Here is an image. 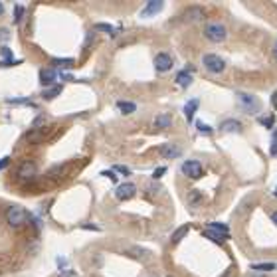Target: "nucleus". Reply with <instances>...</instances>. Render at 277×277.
I'll return each mask as SVG.
<instances>
[{
  "label": "nucleus",
  "mask_w": 277,
  "mask_h": 277,
  "mask_svg": "<svg viewBox=\"0 0 277 277\" xmlns=\"http://www.w3.org/2000/svg\"><path fill=\"white\" fill-rule=\"evenodd\" d=\"M160 155L164 159H178L182 155V148L176 146V145H162L160 146Z\"/></svg>",
  "instance_id": "nucleus-11"
},
{
  "label": "nucleus",
  "mask_w": 277,
  "mask_h": 277,
  "mask_svg": "<svg viewBox=\"0 0 277 277\" xmlns=\"http://www.w3.org/2000/svg\"><path fill=\"white\" fill-rule=\"evenodd\" d=\"M164 173H166V168H164V166H160V168H157V170H155V173H153V178L157 180V178H160V176H162Z\"/></svg>",
  "instance_id": "nucleus-29"
},
{
  "label": "nucleus",
  "mask_w": 277,
  "mask_h": 277,
  "mask_svg": "<svg viewBox=\"0 0 277 277\" xmlns=\"http://www.w3.org/2000/svg\"><path fill=\"white\" fill-rule=\"evenodd\" d=\"M155 68H157V72H168V70H173V58H170V54H166V52L157 54V58H155Z\"/></svg>",
  "instance_id": "nucleus-7"
},
{
  "label": "nucleus",
  "mask_w": 277,
  "mask_h": 277,
  "mask_svg": "<svg viewBox=\"0 0 277 277\" xmlns=\"http://www.w3.org/2000/svg\"><path fill=\"white\" fill-rule=\"evenodd\" d=\"M6 222L12 226V228H20L24 222H26V210L20 208V206H12L6 210Z\"/></svg>",
  "instance_id": "nucleus-3"
},
{
  "label": "nucleus",
  "mask_w": 277,
  "mask_h": 277,
  "mask_svg": "<svg viewBox=\"0 0 277 277\" xmlns=\"http://www.w3.org/2000/svg\"><path fill=\"white\" fill-rule=\"evenodd\" d=\"M184 20H188V22H198V20H204V10L202 8H188L184 12Z\"/></svg>",
  "instance_id": "nucleus-16"
},
{
  "label": "nucleus",
  "mask_w": 277,
  "mask_h": 277,
  "mask_svg": "<svg viewBox=\"0 0 277 277\" xmlns=\"http://www.w3.org/2000/svg\"><path fill=\"white\" fill-rule=\"evenodd\" d=\"M273 54H275V58H277V48H275V50H273Z\"/></svg>",
  "instance_id": "nucleus-41"
},
{
  "label": "nucleus",
  "mask_w": 277,
  "mask_h": 277,
  "mask_svg": "<svg viewBox=\"0 0 277 277\" xmlns=\"http://www.w3.org/2000/svg\"><path fill=\"white\" fill-rule=\"evenodd\" d=\"M196 127H198V131H200L202 135H212V127H210V125H204V123H196Z\"/></svg>",
  "instance_id": "nucleus-26"
},
{
  "label": "nucleus",
  "mask_w": 277,
  "mask_h": 277,
  "mask_svg": "<svg viewBox=\"0 0 277 277\" xmlns=\"http://www.w3.org/2000/svg\"><path fill=\"white\" fill-rule=\"evenodd\" d=\"M202 63H204V68H206L210 73H220V72L226 68L224 59H222L220 56H216V54H206V56L202 58Z\"/></svg>",
  "instance_id": "nucleus-4"
},
{
  "label": "nucleus",
  "mask_w": 277,
  "mask_h": 277,
  "mask_svg": "<svg viewBox=\"0 0 277 277\" xmlns=\"http://www.w3.org/2000/svg\"><path fill=\"white\" fill-rule=\"evenodd\" d=\"M170 123H173V119H170V115H168V113H160V115H157V119H155L153 127H155L157 131H160V129H168Z\"/></svg>",
  "instance_id": "nucleus-15"
},
{
  "label": "nucleus",
  "mask_w": 277,
  "mask_h": 277,
  "mask_svg": "<svg viewBox=\"0 0 277 277\" xmlns=\"http://www.w3.org/2000/svg\"><path fill=\"white\" fill-rule=\"evenodd\" d=\"M48 133V129H38V131H30L28 133V141L30 143H36V141H42L44 139V135Z\"/></svg>",
  "instance_id": "nucleus-22"
},
{
  "label": "nucleus",
  "mask_w": 277,
  "mask_h": 277,
  "mask_svg": "<svg viewBox=\"0 0 277 277\" xmlns=\"http://www.w3.org/2000/svg\"><path fill=\"white\" fill-rule=\"evenodd\" d=\"M117 109H119L121 113H125V115H129V113H133V111L137 109V105H135V103H129V101H119V103H117Z\"/></svg>",
  "instance_id": "nucleus-18"
},
{
  "label": "nucleus",
  "mask_w": 277,
  "mask_h": 277,
  "mask_svg": "<svg viewBox=\"0 0 277 277\" xmlns=\"http://www.w3.org/2000/svg\"><path fill=\"white\" fill-rule=\"evenodd\" d=\"M220 131H224V133H240L242 131V123L236 121V119H226L220 125Z\"/></svg>",
  "instance_id": "nucleus-13"
},
{
  "label": "nucleus",
  "mask_w": 277,
  "mask_h": 277,
  "mask_svg": "<svg viewBox=\"0 0 277 277\" xmlns=\"http://www.w3.org/2000/svg\"><path fill=\"white\" fill-rule=\"evenodd\" d=\"M146 190H151V192H160V186H157V184H153V186H148Z\"/></svg>",
  "instance_id": "nucleus-35"
},
{
  "label": "nucleus",
  "mask_w": 277,
  "mask_h": 277,
  "mask_svg": "<svg viewBox=\"0 0 277 277\" xmlns=\"http://www.w3.org/2000/svg\"><path fill=\"white\" fill-rule=\"evenodd\" d=\"M10 164V157H6V159H2V160H0V170H2L4 166H8Z\"/></svg>",
  "instance_id": "nucleus-33"
},
{
  "label": "nucleus",
  "mask_w": 277,
  "mask_h": 277,
  "mask_svg": "<svg viewBox=\"0 0 277 277\" xmlns=\"http://www.w3.org/2000/svg\"><path fill=\"white\" fill-rule=\"evenodd\" d=\"M59 93H61V85H56V87H50V89H46V91H42V99L50 101V99L58 97Z\"/></svg>",
  "instance_id": "nucleus-19"
},
{
  "label": "nucleus",
  "mask_w": 277,
  "mask_h": 277,
  "mask_svg": "<svg viewBox=\"0 0 277 277\" xmlns=\"http://www.w3.org/2000/svg\"><path fill=\"white\" fill-rule=\"evenodd\" d=\"M249 277H267V275H260V273H251Z\"/></svg>",
  "instance_id": "nucleus-38"
},
{
  "label": "nucleus",
  "mask_w": 277,
  "mask_h": 277,
  "mask_svg": "<svg viewBox=\"0 0 277 277\" xmlns=\"http://www.w3.org/2000/svg\"><path fill=\"white\" fill-rule=\"evenodd\" d=\"M271 155H277V131H273V139H271Z\"/></svg>",
  "instance_id": "nucleus-28"
},
{
  "label": "nucleus",
  "mask_w": 277,
  "mask_h": 277,
  "mask_svg": "<svg viewBox=\"0 0 277 277\" xmlns=\"http://www.w3.org/2000/svg\"><path fill=\"white\" fill-rule=\"evenodd\" d=\"M236 97H238L240 107H242L246 113H258V111L262 109V103H260V99H258V97L248 95V93H244V91H238V93H236Z\"/></svg>",
  "instance_id": "nucleus-1"
},
{
  "label": "nucleus",
  "mask_w": 277,
  "mask_h": 277,
  "mask_svg": "<svg viewBox=\"0 0 277 277\" xmlns=\"http://www.w3.org/2000/svg\"><path fill=\"white\" fill-rule=\"evenodd\" d=\"M0 54H2L4 58H8V61H10V58H12V50H8V48H2V50H0Z\"/></svg>",
  "instance_id": "nucleus-31"
},
{
  "label": "nucleus",
  "mask_w": 277,
  "mask_h": 277,
  "mask_svg": "<svg viewBox=\"0 0 277 277\" xmlns=\"http://www.w3.org/2000/svg\"><path fill=\"white\" fill-rule=\"evenodd\" d=\"M18 176L20 178H34L36 176V164L32 160L22 162V166L18 168Z\"/></svg>",
  "instance_id": "nucleus-10"
},
{
  "label": "nucleus",
  "mask_w": 277,
  "mask_h": 277,
  "mask_svg": "<svg viewBox=\"0 0 277 277\" xmlns=\"http://www.w3.org/2000/svg\"><path fill=\"white\" fill-rule=\"evenodd\" d=\"M95 30H99V32H107L109 36H115V28H113V26H109V24H97V26H95Z\"/></svg>",
  "instance_id": "nucleus-25"
},
{
  "label": "nucleus",
  "mask_w": 277,
  "mask_h": 277,
  "mask_svg": "<svg viewBox=\"0 0 277 277\" xmlns=\"http://www.w3.org/2000/svg\"><path fill=\"white\" fill-rule=\"evenodd\" d=\"M22 16H24V8L20 6V4H16L14 6V22L20 24V22H22Z\"/></svg>",
  "instance_id": "nucleus-24"
},
{
  "label": "nucleus",
  "mask_w": 277,
  "mask_h": 277,
  "mask_svg": "<svg viewBox=\"0 0 277 277\" xmlns=\"http://www.w3.org/2000/svg\"><path fill=\"white\" fill-rule=\"evenodd\" d=\"M202 233H204V238L212 240V242H214V244H222V242L230 240V236H220V233H216V232H212V230H204Z\"/></svg>",
  "instance_id": "nucleus-17"
},
{
  "label": "nucleus",
  "mask_w": 277,
  "mask_h": 277,
  "mask_svg": "<svg viewBox=\"0 0 277 277\" xmlns=\"http://www.w3.org/2000/svg\"><path fill=\"white\" fill-rule=\"evenodd\" d=\"M2 12H4V4H2V2H0V14H2Z\"/></svg>",
  "instance_id": "nucleus-39"
},
{
  "label": "nucleus",
  "mask_w": 277,
  "mask_h": 277,
  "mask_svg": "<svg viewBox=\"0 0 277 277\" xmlns=\"http://www.w3.org/2000/svg\"><path fill=\"white\" fill-rule=\"evenodd\" d=\"M115 170H119L123 175H129V168H125V166H115Z\"/></svg>",
  "instance_id": "nucleus-34"
},
{
  "label": "nucleus",
  "mask_w": 277,
  "mask_h": 277,
  "mask_svg": "<svg viewBox=\"0 0 277 277\" xmlns=\"http://www.w3.org/2000/svg\"><path fill=\"white\" fill-rule=\"evenodd\" d=\"M182 173L188 176V178H192V180H198L204 173V168H202V162L198 160H186L182 164Z\"/></svg>",
  "instance_id": "nucleus-5"
},
{
  "label": "nucleus",
  "mask_w": 277,
  "mask_h": 277,
  "mask_svg": "<svg viewBox=\"0 0 277 277\" xmlns=\"http://www.w3.org/2000/svg\"><path fill=\"white\" fill-rule=\"evenodd\" d=\"M204 36L210 40V42H224L226 40V36H228V30H226V26L224 24H220V22H210V24H206V28H204Z\"/></svg>",
  "instance_id": "nucleus-2"
},
{
  "label": "nucleus",
  "mask_w": 277,
  "mask_h": 277,
  "mask_svg": "<svg viewBox=\"0 0 277 277\" xmlns=\"http://www.w3.org/2000/svg\"><path fill=\"white\" fill-rule=\"evenodd\" d=\"M103 175H105V176H109V178H111V180H113V182H115V180H117V176H115V175H113V173H109V170H105V173H103Z\"/></svg>",
  "instance_id": "nucleus-36"
},
{
  "label": "nucleus",
  "mask_w": 277,
  "mask_h": 277,
  "mask_svg": "<svg viewBox=\"0 0 277 277\" xmlns=\"http://www.w3.org/2000/svg\"><path fill=\"white\" fill-rule=\"evenodd\" d=\"M59 277H72V273H63V275H59Z\"/></svg>",
  "instance_id": "nucleus-40"
},
{
  "label": "nucleus",
  "mask_w": 277,
  "mask_h": 277,
  "mask_svg": "<svg viewBox=\"0 0 277 277\" xmlns=\"http://www.w3.org/2000/svg\"><path fill=\"white\" fill-rule=\"evenodd\" d=\"M137 194V186L133 182H125V184H119L117 190H115V196L117 200H129Z\"/></svg>",
  "instance_id": "nucleus-6"
},
{
  "label": "nucleus",
  "mask_w": 277,
  "mask_h": 277,
  "mask_svg": "<svg viewBox=\"0 0 277 277\" xmlns=\"http://www.w3.org/2000/svg\"><path fill=\"white\" fill-rule=\"evenodd\" d=\"M251 269H255V271H273L275 265L273 263H253Z\"/></svg>",
  "instance_id": "nucleus-23"
},
{
  "label": "nucleus",
  "mask_w": 277,
  "mask_h": 277,
  "mask_svg": "<svg viewBox=\"0 0 277 277\" xmlns=\"http://www.w3.org/2000/svg\"><path fill=\"white\" fill-rule=\"evenodd\" d=\"M260 123L265 125V127H271V125H273V117H269V119H260Z\"/></svg>",
  "instance_id": "nucleus-32"
},
{
  "label": "nucleus",
  "mask_w": 277,
  "mask_h": 277,
  "mask_svg": "<svg viewBox=\"0 0 277 277\" xmlns=\"http://www.w3.org/2000/svg\"><path fill=\"white\" fill-rule=\"evenodd\" d=\"M162 8H164V2H162V0H151V2H146V6L141 10V16H143V18H146V16H155V14H159Z\"/></svg>",
  "instance_id": "nucleus-8"
},
{
  "label": "nucleus",
  "mask_w": 277,
  "mask_h": 277,
  "mask_svg": "<svg viewBox=\"0 0 277 277\" xmlns=\"http://www.w3.org/2000/svg\"><path fill=\"white\" fill-rule=\"evenodd\" d=\"M208 230H212V232L220 233V236H230V232H228V226H226V224H218V222H212V224L208 226Z\"/></svg>",
  "instance_id": "nucleus-20"
},
{
  "label": "nucleus",
  "mask_w": 277,
  "mask_h": 277,
  "mask_svg": "<svg viewBox=\"0 0 277 277\" xmlns=\"http://www.w3.org/2000/svg\"><path fill=\"white\" fill-rule=\"evenodd\" d=\"M198 105H200L198 99H190V101L184 105V115H186V121H188V123H192L194 113H196V109H198Z\"/></svg>",
  "instance_id": "nucleus-14"
},
{
  "label": "nucleus",
  "mask_w": 277,
  "mask_h": 277,
  "mask_svg": "<svg viewBox=\"0 0 277 277\" xmlns=\"http://www.w3.org/2000/svg\"><path fill=\"white\" fill-rule=\"evenodd\" d=\"M188 230H190V226L186 224V226H182V228H178L175 233H173V244H178L184 236H186V233H188Z\"/></svg>",
  "instance_id": "nucleus-21"
},
{
  "label": "nucleus",
  "mask_w": 277,
  "mask_h": 277,
  "mask_svg": "<svg viewBox=\"0 0 277 277\" xmlns=\"http://www.w3.org/2000/svg\"><path fill=\"white\" fill-rule=\"evenodd\" d=\"M54 63H56V66H70L72 68L75 61L73 59H54Z\"/></svg>",
  "instance_id": "nucleus-27"
},
{
  "label": "nucleus",
  "mask_w": 277,
  "mask_h": 277,
  "mask_svg": "<svg viewBox=\"0 0 277 277\" xmlns=\"http://www.w3.org/2000/svg\"><path fill=\"white\" fill-rule=\"evenodd\" d=\"M271 220H273V222H275V226H277V210H275L273 214H271Z\"/></svg>",
  "instance_id": "nucleus-37"
},
{
  "label": "nucleus",
  "mask_w": 277,
  "mask_h": 277,
  "mask_svg": "<svg viewBox=\"0 0 277 277\" xmlns=\"http://www.w3.org/2000/svg\"><path fill=\"white\" fill-rule=\"evenodd\" d=\"M8 40V30L6 28H0V42H4Z\"/></svg>",
  "instance_id": "nucleus-30"
},
{
  "label": "nucleus",
  "mask_w": 277,
  "mask_h": 277,
  "mask_svg": "<svg viewBox=\"0 0 277 277\" xmlns=\"http://www.w3.org/2000/svg\"><path fill=\"white\" fill-rule=\"evenodd\" d=\"M275 196H277V190H275Z\"/></svg>",
  "instance_id": "nucleus-42"
},
{
  "label": "nucleus",
  "mask_w": 277,
  "mask_h": 277,
  "mask_svg": "<svg viewBox=\"0 0 277 277\" xmlns=\"http://www.w3.org/2000/svg\"><path fill=\"white\" fill-rule=\"evenodd\" d=\"M58 79V72L54 68H44L40 70V83L42 85H54Z\"/></svg>",
  "instance_id": "nucleus-9"
},
{
  "label": "nucleus",
  "mask_w": 277,
  "mask_h": 277,
  "mask_svg": "<svg viewBox=\"0 0 277 277\" xmlns=\"http://www.w3.org/2000/svg\"><path fill=\"white\" fill-rule=\"evenodd\" d=\"M192 72H194V68L188 66L184 72H180V73L176 75V83L180 85V87H188V85L192 83Z\"/></svg>",
  "instance_id": "nucleus-12"
}]
</instances>
